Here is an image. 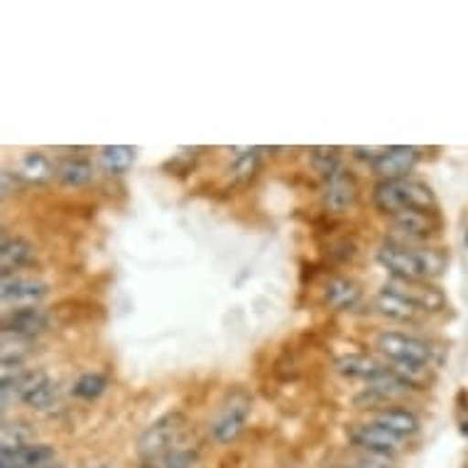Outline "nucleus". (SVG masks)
<instances>
[{"label":"nucleus","instance_id":"f257e3e1","mask_svg":"<svg viewBox=\"0 0 468 468\" xmlns=\"http://www.w3.org/2000/svg\"><path fill=\"white\" fill-rule=\"evenodd\" d=\"M378 262L398 280H415L431 282L434 277L444 275L449 255L441 248L412 246V243H395L385 240L378 250Z\"/></svg>","mask_w":468,"mask_h":468},{"label":"nucleus","instance_id":"f03ea898","mask_svg":"<svg viewBox=\"0 0 468 468\" xmlns=\"http://www.w3.org/2000/svg\"><path fill=\"white\" fill-rule=\"evenodd\" d=\"M373 204L380 214L399 216L407 211H424V214H439V201L430 185L420 179H395V182H380L373 189Z\"/></svg>","mask_w":468,"mask_h":468},{"label":"nucleus","instance_id":"7ed1b4c3","mask_svg":"<svg viewBox=\"0 0 468 468\" xmlns=\"http://www.w3.org/2000/svg\"><path fill=\"white\" fill-rule=\"evenodd\" d=\"M250 410H253V398H250V392L246 388H233V390L226 392V398L218 405V412H216V417L211 420V427H208V434H211L216 444H233L246 430Z\"/></svg>","mask_w":468,"mask_h":468},{"label":"nucleus","instance_id":"20e7f679","mask_svg":"<svg viewBox=\"0 0 468 468\" xmlns=\"http://www.w3.org/2000/svg\"><path fill=\"white\" fill-rule=\"evenodd\" d=\"M186 430H189V420H186L185 412H179V410L157 417L138 439L140 461L154 459V456H160V453L169 452V449H175L177 444H182V437H185Z\"/></svg>","mask_w":468,"mask_h":468},{"label":"nucleus","instance_id":"39448f33","mask_svg":"<svg viewBox=\"0 0 468 468\" xmlns=\"http://www.w3.org/2000/svg\"><path fill=\"white\" fill-rule=\"evenodd\" d=\"M376 351L388 358V363H415V366H431L434 348L424 338L402 331H380L376 336Z\"/></svg>","mask_w":468,"mask_h":468},{"label":"nucleus","instance_id":"423d86ee","mask_svg":"<svg viewBox=\"0 0 468 468\" xmlns=\"http://www.w3.org/2000/svg\"><path fill=\"white\" fill-rule=\"evenodd\" d=\"M47 294H49V284H47L45 280H39V277H0V300H3V307H39V302H45Z\"/></svg>","mask_w":468,"mask_h":468},{"label":"nucleus","instance_id":"0eeeda50","mask_svg":"<svg viewBox=\"0 0 468 468\" xmlns=\"http://www.w3.org/2000/svg\"><path fill=\"white\" fill-rule=\"evenodd\" d=\"M422 153L412 145H392L383 147V153L370 162L373 175L380 177V182H395V179H407L410 172L417 167Z\"/></svg>","mask_w":468,"mask_h":468},{"label":"nucleus","instance_id":"6e6552de","mask_svg":"<svg viewBox=\"0 0 468 468\" xmlns=\"http://www.w3.org/2000/svg\"><path fill=\"white\" fill-rule=\"evenodd\" d=\"M385 290L398 294L410 304H415L424 314H434V312H444L446 297L444 292L434 287L431 282H415V280H398L392 277L390 282L385 284Z\"/></svg>","mask_w":468,"mask_h":468},{"label":"nucleus","instance_id":"1a4fd4ad","mask_svg":"<svg viewBox=\"0 0 468 468\" xmlns=\"http://www.w3.org/2000/svg\"><path fill=\"white\" fill-rule=\"evenodd\" d=\"M390 221L395 233L388 240L412 243V246L422 243V240H430L441 229L439 214H424V211H407V214L392 216Z\"/></svg>","mask_w":468,"mask_h":468},{"label":"nucleus","instance_id":"9d476101","mask_svg":"<svg viewBox=\"0 0 468 468\" xmlns=\"http://www.w3.org/2000/svg\"><path fill=\"white\" fill-rule=\"evenodd\" d=\"M346 434H348V441L356 449H363V452H378L395 456L398 452H402V444H405V439H399L398 434H392V431H388L376 422L351 424Z\"/></svg>","mask_w":468,"mask_h":468},{"label":"nucleus","instance_id":"9b49d317","mask_svg":"<svg viewBox=\"0 0 468 468\" xmlns=\"http://www.w3.org/2000/svg\"><path fill=\"white\" fill-rule=\"evenodd\" d=\"M324 207L331 214H346L348 208L356 207L358 201V182L356 177L348 172V169H341L336 172L334 177H329L324 182Z\"/></svg>","mask_w":468,"mask_h":468},{"label":"nucleus","instance_id":"f8f14e48","mask_svg":"<svg viewBox=\"0 0 468 468\" xmlns=\"http://www.w3.org/2000/svg\"><path fill=\"white\" fill-rule=\"evenodd\" d=\"M49 329V314L42 307L8 309L3 316V334L32 341L39 334Z\"/></svg>","mask_w":468,"mask_h":468},{"label":"nucleus","instance_id":"ddd939ff","mask_svg":"<svg viewBox=\"0 0 468 468\" xmlns=\"http://www.w3.org/2000/svg\"><path fill=\"white\" fill-rule=\"evenodd\" d=\"M37 261V248L25 239H8L3 236L0 243V272L5 275H20V270L30 268Z\"/></svg>","mask_w":468,"mask_h":468},{"label":"nucleus","instance_id":"4468645a","mask_svg":"<svg viewBox=\"0 0 468 468\" xmlns=\"http://www.w3.org/2000/svg\"><path fill=\"white\" fill-rule=\"evenodd\" d=\"M334 370H336L341 378H348V380L373 383L376 378H380L385 370H388V363L376 361L373 356H366V354H348V356H341V358L334 363Z\"/></svg>","mask_w":468,"mask_h":468},{"label":"nucleus","instance_id":"2eb2a0df","mask_svg":"<svg viewBox=\"0 0 468 468\" xmlns=\"http://www.w3.org/2000/svg\"><path fill=\"white\" fill-rule=\"evenodd\" d=\"M57 461L52 444H30L16 452H0V468H39Z\"/></svg>","mask_w":468,"mask_h":468},{"label":"nucleus","instance_id":"dca6fc26","mask_svg":"<svg viewBox=\"0 0 468 468\" xmlns=\"http://www.w3.org/2000/svg\"><path fill=\"white\" fill-rule=\"evenodd\" d=\"M361 297V284L351 280V277H331L326 287H324V302L336 312H348V309L358 307Z\"/></svg>","mask_w":468,"mask_h":468},{"label":"nucleus","instance_id":"f3484780","mask_svg":"<svg viewBox=\"0 0 468 468\" xmlns=\"http://www.w3.org/2000/svg\"><path fill=\"white\" fill-rule=\"evenodd\" d=\"M370 422L380 424V427H385V430L392 431V434H398L399 439L412 437V434H417L420 427H422V424H420V417H417L412 410H405V407H385V410H380V412L373 415Z\"/></svg>","mask_w":468,"mask_h":468},{"label":"nucleus","instance_id":"a211bd4d","mask_svg":"<svg viewBox=\"0 0 468 468\" xmlns=\"http://www.w3.org/2000/svg\"><path fill=\"white\" fill-rule=\"evenodd\" d=\"M376 309L378 314H383L385 319H390V322L398 324H417L420 322V316L424 314V312H420L415 304H410V302H405L402 297H398V294H392V292H388L385 287L376 297Z\"/></svg>","mask_w":468,"mask_h":468},{"label":"nucleus","instance_id":"6ab92c4d","mask_svg":"<svg viewBox=\"0 0 468 468\" xmlns=\"http://www.w3.org/2000/svg\"><path fill=\"white\" fill-rule=\"evenodd\" d=\"M54 179L69 189H81L93 182V165L86 157H64L57 162V175Z\"/></svg>","mask_w":468,"mask_h":468},{"label":"nucleus","instance_id":"aec40b11","mask_svg":"<svg viewBox=\"0 0 468 468\" xmlns=\"http://www.w3.org/2000/svg\"><path fill=\"white\" fill-rule=\"evenodd\" d=\"M37 431L30 422L25 420H5L3 422V430H0V452H16V449H23V446L37 444Z\"/></svg>","mask_w":468,"mask_h":468},{"label":"nucleus","instance_id":"412c9836","mask_svg":"<svg viewBox=\"0 0 468 468\" xmlns=\"http://www.w3.org/2000/svg\"><path fill=\"white\" fill-rule=\"evenodd\" d=\"M197 461H199V449L182 441L175 449H169V452L160 453L154 459L140 461V463H143V468H194Z\"/></svg>","mask_w":468,"mask_h":468},{"label":"nucleus","instance_id":"4be33fe9","mask_svg":"<svg viewBox=\"0 0 468 468\" xmlns=\"http://www.w3.org/2000/svg\"><path fill=\"white\" fill-rule=\"evenodd\" d=\"M17 175L25 182H32V185H42L47 179H52L57 175V165L47 160L42 153H27L20 160V167H17Z\"/></svg>","mask_w":468,"mask_h":468},{"label":"nucleus","instance_id":"5701e85b","mask_svg":"<svg viewBox=\"0 0 468 468\" xmlns=\"http://www.w3.org/2000/svg\"><path fill=\"white\" fill-rule=\"evenodd\" d=\"M101 167L111 172V175H123L128 169L133 167V162H135V147L131 145H106L101 147L99 154Z\"/></svg>","mask_w":468,"mask_h":468},{"label":"nucleus","instance_id":"b1692460","mask_svg":"<svg viewBox=\"0 0 468 468\" xmlns=\"http://www.w3.org/2000/svg\"><path fill=\"white\" fill-rule=\"evenodd\" d=\"M309 162H312V167H314L316 175H322L324 182L344 169L341 153H338L336 147H314V150L309 153Z\"/></svg>","mask_w":468,"mask_h":468},{"label":"nucleus","instance_id":"393cba45","mask_svg":"<svg viewBox=\"0 0 468 468\" xmlns=\"http://www.w3.org/2000/svg\"><path fill=\"white\" fill-rule=\"evenodd\" d=\"M108 390V378L101 373H84L71 385V392L81 399H99Z\"/></svg>","mask_w":468,"mask_h":468},{"label":"nucleus","instance_id":"a878e982","mask_svg":"<svg viewBox=\"0 0 468 468\" xmlns=\"http://www.w3.org/2000/svg\"><path fill=\"white\" fill-rule=\"evenodd\" d=\"M261 167V153L258 150H243L236 154V162L230 167V177L236 179L239 185H246L255 177V172Z\"/></svg>","mask_w":468,"mask_h":468},{"label":"nucleus","instance_id":"bb28decb","mask_svg":"<svg viewBox=\"0 0 468 468\" xmlns=\"http://www.w3.org/2000/svg\"><path fill=\"white\" fill-rule=\"evenodd\" d=\"M346 468H395V456L390 453H378V452H363L358 449L354 459L348 461Z\"/></svg>","mask_w":468,"mask_h":468},{"label":"nucleus","instance_id":"cd10ccee","mask_svg":"<svg viewBox=\"0 0 468 468\" xmlns=\"http://www.w3.org/2000/svg\"><path fill=\"white\" fill-rule=\"evenodd\" d=\"M17 182H20V175H17V172L3 169V175H0V192H3V197H8V194L16 192Z\"/></svg>","mask_w":468,"mask_h":468},{"label":"nucleus","instance_id":"c85d7f7f","mask_svg":"<svg viewBox=\"0 0 468 468\" xmlns=\"http://www.w3.org/2000/svg\"><path fill=\"white\" fill-rule=\"evenodd\" d=\"M39 468H67V466L59 463V461H52V463H47V466H39Z\"/></svg>","mask_w":468,"mask_h":468},{"label":"nucleus","instance_id":"c756f323","mask_svg":"<svg viewBox=\"0 0 468 468\" xmlns=\"http://www.w3.org/2000/svg\"><path fill=\"white\" fill-rule=\"evenodd\" d=\"M89 468H113V466H111V463H93V466Z\"/></svg>","mask_w":468,"mask_h":468},{"label":"nucleus","instance_id":"7c9ffc66","mask_svg":"<svg viewBox=\"0 0 468 468\" xmlns=\"http://www.w3.org/2000/svg\"><path fill=\"white\" fill-rule=\"evenodd\" d=\"M463 434H466V437H468V422L463 424Z\"/></svg>","mask_w":468,"mask_h":468},{"label":"nucleus","instance_id":"2f4dec72","mask_svg":"<svg viewBox=\"0 0 468 468\" xmlns=\"http://www.w3.org/2000/svg\"><path fill=\"white\" fill-rule=\"evenodd\" d=\"M466 246H468V239H466Z\"/></svg>","mask_w":468,"mask_h":468}]
</instances>
